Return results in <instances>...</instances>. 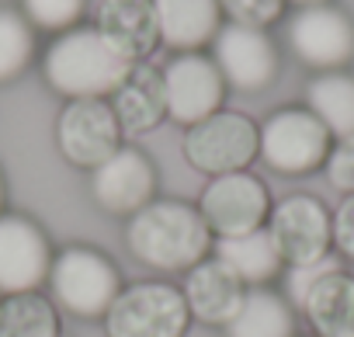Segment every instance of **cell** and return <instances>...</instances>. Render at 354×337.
Returning <instances> with one entry per match:
<instances>
[{
    "label": "cell",
    "mask_w": 354,
    "mask_h": 337,
    "mask_svg": "<svg viewBox=\"0 0 354 337\" xmlns=\"http://www.w3.org/2000/svg\"><path fill=\"white\" fill-rule=\"evenodd\" d=\"M333 136L309 108H278L261 125V160L278 174L299 178L326 163Z\"/></svg>",
    "instance_id": "8992f818"
},
{
    "label": "cell",
    "mask_w": 354,
    "mask_h": 337,
    "mask_svg": "<svg viewBox=\"0 0 354 337\" xmlns=\"http://www.w3.org/2000/svg\"><path fill=\"white\" fill-rule=\"evenodd\" d=\"M21 15L28 18L32 28H42V32H70L77 28V21L84 18V8L87 0H21Z\"/></svg>",
    "instance_id": "d4e9b609"
},
{
    "label": "cell",
    "mask_w": 354,
    "mask_h": 337,
    "mask_svg": "<svg viewBox=\"0 0 354 337\" xmlns=\"http://www.w3.org/2000/svg\"><path fill=\"white\" fill-rule=\"evenodd\" d=\"M49 289H53L56 302L66 313H73L80 320H97L118 299V292H122V271L97 247L73 244V247H63L53 257Z\"/></svg>",
    "instance_id": "3957f363"
},
{
    "label": "cell",
    "mask_w": 354,
    "mask_h": 337,
    "mask_svg": "<svg viewBox=\"0 0 354 337\" xmlns=\"http://www.w3.org/2000/svg\"><path fill=\"white\" fill-rule=\"evenodd\" d=\"M226 337H295L292 306L271 289H247L236 316L226 323Z\"/></svg>",
    "instance_id": "44dd1931"
},
{
    "label": "cell",
    "mask_w": 354,
    "mask_h": 337,
    "mask_svg": "<svg viewBox=\"0 0 354 337\" xmlns=\"http://www.w3.org/2000/svg\"><path fill=\"white\" fill-rule=\"evenodd\" d=\"M56 143L59 153L84 171H94L104 160H111L122 149V125L111 111V101H70L56 118Z\"/></svg>",
    "instance_id": "ba28073f"
},
{
    "label": "cell",
    "mask_w": 354,
    "mask_h": 337,
    "mask_svg": "<svg viewBox=\"0 0 354 337\" xmlns=\"http://www.w3.org/2000/svg\"><path fill=\"white\" fill-rule=\"evenodd\" d=\"M53 257L49 237L39 223L0 212V295L39 292V285L49 282Z\"/></svg>",
    "instance_id": "7c38bea8"
},
{
    "label": "cell",
    "mask_w": 354,
    "mask_h": 337,
    "mask_svg": "<svg viewBox=\"0 0 354 337\" xmlns=\"http://www.w3.org/2000/svg\"><path fill=\"white\" fill-rule=\"evenodd\" d=\"M35 56V32L21 11L0 8V84L18 80Z\"/></svg>",
    "instance_id": "cb8c5ba5"
},
{
    "label": "cell",
    "mask_w": 354,
    "mask_h": 337,
    "mask_svg": "<svg viewBox=\"0 0 354 337\" xmlns=\"http://www.w3.org/2000/svg\"><path fill=\"white\" fill-rule=\"evenodd\" d=\"M111 111L122 125V136H142L167 118L163 70L153 63H136L122 87L111 94Z\"/></svg>",
    "instance_id": "e0dca14e"
},
{
    "label": "cell",
    "mask_w": 354,
    "mask_h": 337,
    "mask_svg": "<svg viewBox=\"0 0 354 337\" xmlns=\"http://www.w3.org/2000/svg\"><path fill=\"white\" fill-rule=\"evenodd\" d=\"M181 295H185L188 313L195 320L212 323V327H226L236 316V309L247 295V285L219 257H205L185 275Z\"/></svg>",
    "instance_id": "9a60e30c"
},
{
    "label": "cell",
    "mask_w": 354,
    "mask_h": 337,
    "mask_svg": "<svg viewBox=\"0 0 354 337\" xmlns=\"http://www.w3.org/2000/svg\"><path fill=\"white\" fill-rule=\"evenodd\" d=\"M219 8L230 15V21L236 25H250V28H268L281 18L285 0H219Z\"/></svg>",
    "instance_id": "4316f807"
},
{
    "label": "cell",
    "mask_w": 354,
    "mask_h": 337,
    "mask_svg": "<svg viewBox=\"0 0 354 337\" xmlns=\"http://www.w3.org/2000/svg\"><path fill=\"white\" fill-rule=\"evenodd\" d=\"M212 251L247 289H264L285 268L268 226H261L254 233H243V237H223V240L212 244Z\"/></svg>",
    "instance_id": "d6986e66"
},
{
    "label": "cell",
    "mask_w": 354,
    "mask_h": 337,
    "mask_svg": "<svg viewBox=\"0 0 354 337\" xmlns=\"http://www.w3.org/2000/svg\"><path fill=\"white\" fill-rule=\"evenodd\" d=\"M136 63H129L97 28L91 25H77L63 35H56L42 56V73L46 84L70 98V101H84V98H111L122 80L129 77Z\"/></svg>",
    "instance_id": "7a4b0ae2"
},
{
    "label": "cell",
    "mask_w": 354,
    "mask_h": 337,
    "mask_svg": "<svg viewBox=\"0 0 354 337\" xmlns=\"http://www.w3.org/2000/svg\"><path fill=\"white\" fill-rule=\"evenodd\" d=\"M302 313L316 337H354V271H333L319 278L309 289Z\"/></svg>",
    "instance_id": "ffe728a7"
},
{
    "label": "cell",
    "mask_w": 354,
    "mask_h": 337,
    "mask_svg": "<svg viewBox=\"0 0 354 337\" xmlns=\"http://www.w3.org/2000/svg\"><path fill=\"white\" fill-rule=\"evenodd\" d=\"M188 323V302L170 282H136L104 313L108 337H185Z\"/></svg>",
    "instance_id": "277c9868"
},
{
    "label": "cell",
    "mask_w": 354,
    "mask_h": 337,
    "mask_svg": "<svg viewBox=\"0 0 354 337\" xmlns=\"http://www.w3.org/2000/svg\"><path fill=\"white\" fill-rule=\"evenodd\" d=\"M306 108L326 125L330 136H354V77L340 70L319 73L306 87Z\"/></svg>",
    "instance_id": "7402d4cb"
},
{
    "label": "cell",
    "mask_w": 354,
    "mask_h": 337,
    "mask_svg": "<svg viewBox=\"0 0 354 337\" xmlns=\"http://www.w3.org/2000/svg\"><path fill=\"white\" fill-rule=\"evenodd\" d=\"M129 63H142L160 46L153 0H101L94 25Z\"/></svg>",
    "instance_id": "2e32d148"
},
{
    "label": "cell",
    "mask_w": 354,
    "mask_h": 337,
    "mask_svg": "<svg viewBox=\"0 0 354 337\" xmlns=\"http://www.w3.org/2000/svg\"><path fill=\"white\" fill-rule=\"evenodd\" d=\"M94 202L111 216H136L156 195V171L142 149L122 146L111 160L94 167L91 174Z\"/></svg>",
    "instance_id": "5bb4252c"
},
{
    "label": "cell",
    "mask_w": 354,
    "mask_h": 337,
    "mask_svg": "<svg viewBox=\"0 0 354 337\" xmlns=\"http://www.w3.org/2000/svg\"><path fill=\"white\" fill-rule=\"evenodd\" d=\"M0 337H63L59 313L39 292L4 295V302H0Z\"/></svg>",
    "instance_id": "603a6c76"
},
{
    "label": "cell",
    "mask_w": 354,
    "mask_h": 337,
    "mask_svg": "<svg viewBox=\"0 0 354 337\" xmlns=\"http://www.w3.org/2000/svg\"><path fill=\"white\" fill-rule=\"evenodd\" d=\"M292 4H299V8H316V4H326V0H292Z\"/></svg>",
    "instance_id": "f546056e"
},
{
    "label": "cell",
    "mask_w": 354,
    "mask_h": 337,
    "mask_svg": "<svg viewBox=\"0 0 354 337\" xmlns=\"http://www.w3.org/2000/svg\"><path fill=\"white\" fill-rule=\"evenodd\" d=\"M198 212H202V219H205V226L212 230L216 240L243 237V233L268 226L271 195H268V185L261 178H254L250 171H236V174L212 178L205 185Z\"/></svg>",
    "instance_id": "52a82bcc"
},
{
    "label": "cell",
    "mask_w": 354,
    "mask_h": 337,
    "mask_svg": "<svg viewBox=\"0 0 354 337\" xmlns=\"http://www.w3.org/2000/svg\"><path fill=\"white\" fill-rule=\"evenodd\" d=\"M212 60L226 87L243 94H257L271 87V80L278 77V49L264 28H250L236 21L223 25L219 35L212 39Z\"/></svg>",
    "instance_id": "8fae6325"
},
{
    "label": "cell",
    "mask_w": 354,
    "mask_h": 337,
    "mask_svg": "<svg viewBox=\"0 0 354 337\" xmlns=\"http://www.w3.org/2000/svg\"><path fill=\"white\" fill-rule=\"evenodd\" d=\"M160 42L174 53H198L223 28L219 0H153Z\"/></svg>",
    "instance_id": "ac0fdd59"
},
{
    "label": "cell",
    "mask_w": 354,
    "mask_h": 337,
    "mask_svg": "<svg viewBox=\"0 0 354 337\" xmlns=\"http://www.w3.org/2000/svg\"><path fill=\"white\" fill-rule=\"evenodd\" d=\"M261 153V125H254L240 111H216L205 122L192 125L185 136V160L198 174L223 178L236 174Z\"/></svg>",
    "instance_id": "5b68a950"
},
{
    "label": "cell",
    "mask_w": 354,
    "mask_h": 337,
    "mask_svg": "<svg viewBox=\"0 0 354 337\" xmlns=\"http://www.w3.org/2000/svg\"><path fill=\"white\" fill-rule=\"evenodd\" d=\"M268 233L288 268L313 264L330 254L333 244V216L326 206L313 195H288L278 206H271Z\"/></svg>",
    "instance_id": "30bf717a"
},
{
    "label": "cell",
    "mask_w": 354,
    "mask_h": 337,
    "mask_svg": "<svg viewBox=\"0 0 354 337\" xmlns=\"http://www.w3.org/2000/svg\"><path fill=\"white\" fill-rule=\"evenodd\" d=\"M125 244L146 268L192 271L212 251V230L202 212L177 199H153L146 209L129 216Z\"/></svg>",
    "instance_id": "6da1fadb"
},
{
    "label": "cell",
    "mask_w": 354,
    "mask_h": 337,
    "mask_svg": "<svg viewBox=\"0 0 354 337\" xmlns=\"http://www.w3.org/2000/svg\"><path fill=\"white\" fill-rule=\"evenodd\" d=\"M333 271H340V261H337L333 254H326V257H319V261H313V264H295V268H288V275H285V292H288L292 306L302 309L309 289H313L319 278L333 275Z\"/></svg>",
    "instance_id": "484cf974"
},
{
    "label": "cell",
    "mask_w": 354,
    "mask_h": 337,
    "mask_svg": "<svg viewBox=\"0 0 354 337\" xmlns=\"http://www.w3.org/2000/svg\"><path fill=\"white\" fill-rule=\"evenodd\" d=\"M323 171H326V181L337 192L354 195V136H344L330 146V156L323 163Z\"/></svg>",
    "instance_id": "83f0119b"
},
{
    "label": "cell",
    "mask_w": 354,
    "mask_h": 337,
    "mask_svg": "<svg viewBox=\"0 0 354 337\" xmlns=\"http://www.w3.org/2000/svg\"><path fill=\"white\" fill-rule=\"evenodd\" d=\"M0 209H4V178H0Z\"/></svg>",
    "instance_id": "4dcf8cb0"
},
{
    "label": "cell",
    "mask_w": 354,
    "mask_h": 337,
    "mask_svg": "<svg viewBox=\"0 0 354 337\" xmlns=\"http://www.w3.org/2000/svg\"><path fill=\"white\" fill-rule=\"evenodd\" d=\"M163 94H167V115L177 125H198L209 115L223 111L226 80L212 56L202 53H177L163 70Z\"/></svg>",
    "instance_id": "9c48e42d"
},
{
    "label": "cell",
    "mask_w": 354,
    "mask_h": 337,
    "mask_svg": "<svg viewBox=\"0 0 354 337\" xmlns=\"http://www.w3.org/2000/svg\"><path fill=\"white\" fill-rule=\"evenodd\" d=\"M333 247L354 261V195H347L333 212Z\"/></svg>",
    "instance_id": "f1b7e54d"
},
{
    "label": "cell",
    "mask_w": 354,
    "mask_h": 337,
    "mask_svg": "<svg viewBox=\"0 0 354 337\" xmlns=\"http://www.w3.org/2000/svg\"><path fill=\"white\" fill-rule=\"evenodd\" d=\"M288 46L299 63L330 73L354 56V25L330 4L299 8L288 21Z\"/></svg>",
    "instance_id": "4fadbf2b"
}]
</instances>
